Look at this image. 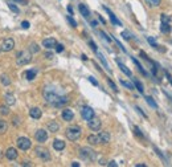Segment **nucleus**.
Masks as SVG:
<instances>
[{"mask_svg":"<svg viewBox=\"0 0 172 167\" xmlns=\"http://www.w3.org/2000/svg\"><path fill=\"white\" fill-rule=\"evenodd\" d=\"M42 96H44V98H45V101L48 104L53 105V106H57V108L62 106V105H66L69 102V97L68 96H58L56 92L52 90V89H49V88L44 89Z\"/></svg>","mask_w":172,"mask_h":167,"instance_id":"obj_1","label":"nucleus"},{"mask_svg":"<svg viewBox=\"0 0 172 167\" xmlns=\"http://www.w3.org/2000/svg\"><path fill=\"white\" fill-rule=\"evenodd\" d=\"M81 134H82V130H81V127H78V126H70L65 131L66 138H68L69 141H71V142L77 141V139L81 137Z\"/></svg>","mask_w":172,"mask_h":167,"instance_id":"obj_2","label":"nucleus"},{"mask_svg":"<svg viewBox=\"0 0 172 167\" xmlns=\"http://www.w3.org/2000/svg\"><path fill=\"white\" fill-rule=\"evenodd\" d=\"M31 61H32V54H31V52H27V51L20 52L17 54V57H16V64H17L19 66L29 64Z\"/></svg>","mask_w":172,"mask_h":167,"instance_id":"obj_3","label":"nucleus"},{"mask_svg":"<svg viewBox=\"0 0 172 167\" xmlns=\"http://www.w3.org/2000/svg\"><path fill=\"white\" fill-rule=\"evenodd\" d=\"M160 20H162V24H160V31H162L163 33H165V35H168V33L171 32V18L168 15L165 13H162L160 15Z\"/></svg>","mask_w":172,"mask_h":167,"instance_id":"obj_4","label":"nucleus"},{"mask_svg":"<svg viewBox=\"0 0 172 167\" xmlns=\"http://www.w3.org/2000/svg\"><path fill=\"white\" fill-rule=\"evenodd\" d=\"M80 155H81V158H84L86 160H94L96 159V151L91 150L90 147H82L80 150Z\"/></svg>","mask_w":172,"mask_h":167,"instance_id":"obj_5","label":"nucleus"},{"mask_svg":"<svg viewBox=\"0 0 172 167\" xmlns=\"http://www.w3.org/2000/svg\"><path fill=\"white\" fill-rule=\"evenodd\" d=\"M17 146H19L21 150L27 151V150L31 149L32 142H31L29 138H27V137H20V138H17Z\"/></svg>","mask_w":172,"mask_h":167,"instance_id":"obj_6","label":"nucleus"},{"mask_svg":"<svg viewBox=\"0 0 172 167\" xmlns=\"http://www.w3.org/2000/svg\"><path fill=\"white\" fill-rule=\"evenodd\" d=\"M35 153H36V155L38 158H41L42 160H49L51 159V154H49V151L47 149H44V147H36L35 149Z\"/></svg>","mask_w":172,"mask_h":167,"instance_id":"obj_7","label":"nucleus"},{"mask_svg":"<svg viewBox=\"0 0 172 167\" xmlns=\"http://www.w3.org/2000/svg\"><path fill=\"white\" fill-rule=\"evenodd\" d=\"M15 48V41L13 38H5V40L2 43V51L3 52H11Z\"/></svg>","mask_w":172,"mask_h":167,"instance_id":"obj_8","label":"nucleus"},{"mask_svg":"<svg viewBox=\"0 0 172 167\" xmlns=\"http://www.w3.org/2000/svg\"><path fill=\"white\" fill-rule=\"evenodd\" d=\"M87 125H89V127H90L93 131H98L99 129H101V126H102V122H101V119H98V118H96V117H93L91 119L87 121Z\"/></svg>","mask_w":172,"mask_h":167,"instance_id":"obj_9","label":"nucleus"},{"mask_svg":"<svg viewBox=\"0 0 172 167\" xmlns=\"http://www.w3.org/2000/svg\"><path fill=\"white\" fill-rule=\"evenodd\" d=\"M81 115H82V118L89 121V119H91L93 117H94V110L90 108V106H84L81 110Z\"/></svg>","mask_w":172,"mask_h":167,"instance_id":"obj_10","label":"nucleus"},{"mask_svg":"<svg viewBox=\"0 0 172 167\" xmlns=\"http://www.w3.org/2000/svg\"><path fill=\"white\" fill-rule=\"evenodd\" d=\"M35 138H36V141L37 142H45L47 139H48V133L44 130V129H38L36 133H35Z\"/></svg>","mask_w":172,"mask_h":167,"instance_id":"obj_11","label":"nucleus"},{"mask_svg":"<svg viewBox=\"0 0 172 167\" xmlns=\"http://www.w3.org/2000/svg\"><path fill=\"white\" fill-rule=\"evenodd\" d=\"M56 45H57V41H56V38H53V37L44 38V40H42V47L47 48V49H52Z\"/></svg>","mask_w":172,"mask_h":167,"instance_id":"obj_12","label":"nucleus"},{"mask_svg":"<svg viewBox=\"0 0 172 167\" xmlns=\"http://www.w3.org/2000/svg\"><path fill=\"white\" fill-rule=\"evenodd\" d=\"M29 115L32 117L33 119H40L41 115H42V111H41L40 108H32L29 110Z\"/></svg>","mask_w":172,"mask_h":167,"instance_id":"obj_13","label":"nucleus"},{"mask_svg":"<svg viewBox=\"0 0 172 167\" xmlns=\"http://www.w3.org/2000/svg\"><path fill=\"white\" fill-rule=\"evenodd\" d=\"M73 118H74V113H73V110H70V109H65V110H62V119H64V121L70 122Z\"/></svg>","mask_w":172,"mask_h":167,"instance_id":"obj_14","label":"nucleus"},{"mask_svg":"<svg viewBox=\"0 0 172 167\" xmlns=\"http://www.w3.org/2000/svg\"><path fill=\"white\" fill-rule=\"evenodd\" d=\"M5 157H7V159H9V160H15L17 158V150L13 149V147H9L7 151H5Z\"/></svg>","mask_w":172,"mask_h":167,"instance_id":"obj_15","label":"nucleus"},{"mask_svg":"<svg viewBox=\"0 0 172 167\" xmlns=\"http://www.w3.org/2000/svg\"><path fill=\"white\" fill-rule=\"evenodd\" d=\"M103 9H105V11H106V12L109 13V18H110V20H111V23H113L114 25H118V27H120V25H122L120 21H119L118 19H116V16H115V15L111 12V11H110V9L107 8V7H103Z\"/></svg>","mask_w":172,"mask_h":167,"instance_id":"obj_16","label":"nucleus"},{"mask_svg":"<svg viewBox=\"0 0 172 167\" xmlns=\"http://www.w3.org/2000/svg\"><path fill=\"white\" fill-rule=\"evenodd\" d=\"M78 9H80L81 15L84 16L85 19H89V18H90V11H89V8L86 7L85 4H78Z\"/></svg>","mask_w":172,"mask_h":167,"instance_id":"obj_17","label":"nucleus"},{"mask_svg":"<svg viewBox=\"0 0 172 167\" xmlns=\"http://www.w3.org/2000/svg\"><path fill=\"white\" fill-rule=\"evenodd\" d=\"M99 137V143H109L110 142V134L107 131H101L98 134Z\"/></svg>","mask_w":172,"mask_h":167,"instance_id":"obj_18","label":"nucleus"},{"mask_svg":"<svg viewBox=\"0 0 172 167\" xmlns=\"http://www.w3.org/2000/svg\"><path fill=\"white\" fill-rule=\"evenodd\" d=\"M53 147H54V150H57V151H62L65 149V142L61 141V139H54Z\"/></svg>","mask_w":172,"mask_h":167,"instance_id":"obj_19","label":"nucleus"},{"mask_svg":"<svg viewBox=\"0 0 172 167\" xmlns=\"http://www.w3.org/2000/svg\"><path fill=\"white\" fill-rule=\"evenodd\" d=\"M36 74H37V69H31V70H27L24 73V77L28 81H32L36 78Z\"/></svg>","mask_w":172,"mask_h":167,"instance_id":"obj_20","label":"nucleus"},{"mask_svg":"<svg viewBox=\"0 0 172 167\" xmlns=\"http://www.w3.org/2000/svg\"><path fill=\"white\" fill-rule=\"evenodd\" d=\"M4 99H5V102H7V105H9V106H12V105L16 104V99H15V96L13 94H11V93H7L4 96Z\"/></svg>","mask_w":172,"mask_h":167,"instance_id":"obj_21","label":"nucleus"},{"mask_svg":"<svg viewBox=\"0 0 172 167\" xmlns=\"http://www.w3.org/2000/svg\"><path fill=\"white\" fill-rule=\"evenodd\" d=\"M116 63H118V66H119V68H120V70H122V72H123V73H125L126 76H129V77H131V76H132V73H131V70H130L129 68H127V66H126L125 64H122V63H120V61H119V60H118V61H116Z\"/></svg>","mask_w":172,"mask_h":167,"instance_id":"obj_22","label":"nucleus"},{"mask_svg":"<svg viewBox=\"0 0 172 167\" xmlns=\"http://www.w3.org/2000/svg\"><path fill=\"white\" fill-rule=\"evenodd\" d=\"M48 129H49V131H52V133H56V131H58L60 126H58V124H57V122L52 121V122H49V124H48Z\"/></svg>","mask_w":172,"mask_h":167,"instance_id":"obj_23","label":"nucleus"},{"mask_svg":"<svg viewBox=\"0 0 172 167\" xmlns=\"http://www.w3.org/2000/svg\"><path fill=\"white\" fill-rule=\"evenodd\" d=\"M87 142L90 143V144H98V143H99V137L96 135V134L89 135V137H87Z\"/></svg>","mask_w":172,"mask_h":167,"instance_id":"obj_24","label":"nucleus"},{"mask_svg":"<svg viewBox=\"0 0 172 167\" xmlns=\"http://www.w3.org/2000/svg\"><path fill=\"white\" fill-rule=\"evenodd\" d=\"M8 7H9V9L12 11L13 13H16V15H19V13H20V9H19V7H17V5H16L13 2H12V0H11V2H8Z\"/></svg>","mask_w":172,"mask_h":167,"instance_id":"obj_25","label":"nucleus"},{"mask_svg":"<svg viewBox=\"0 0 172 167\" xmlns=\"http://www.w3.org/2000/svg\"><path fill=\"white\" fill-rule=\"evenodd\" d=\"M8 130V124L4 119H0V134H4Z\"/></svg>","mask_w":172,"mask_h":167,"instance_id":"obj_26","label":"nucleus"},{"mask_svg":"<svg viewBox=\"0 0 172 167\" xmlns=\"http://www.w3.org/2000/svg\"><path fill=\"white\" fill-rule=\"evenodd\" d=\"M132 61H134V64L138 66V69H139V72H140V73H142L143 76H147V72L144 70V68H143V66L140 65V63H139V61H138L136 58H134V57H132Z\"/></svg>","mask_w":172,"mask_h":167,"instance_id":"obj_27","label":"nucleus"},{"mask_svg":"<svg viewBox=\"0 0 172 167\" xmlns=\"http://www.w3.org/2000/svg\"><path fill=\"white\" fill-rule=\"evenodd\" d=\"M0 81H2V84H3L4 86L11 85V80H9V77L7 74H2V77H0Z\"/></svg>","mask_w":172,"mask_h":167,"instance_id":"obj_28","label":"nucleus"},{"mask_svg":"<svg viewBox=\"0 0 172 167\" xmlns=\"http://www.w3.org/2000/svg\"><path fill=\"white\" fill-rule=\"evenodd\" d=\"M96 53H97V56H98V58H99V60H101V61H102V64L105 65V68H106V69H107L109 72H110V70H111V69H110V66H109V64H107V61H106V60H105V57H103V56H102L101 53H98V52H96Z\"/></svg>","mask_w":172,"mask_h":167,"instance_id":"obj_29","label":"nucleus"},{"mask_svg":"<svg viewBox=\"0 0 172 167\" xmlns=\"http://www.w3.org/2000/svg\"><path fill=\"white\" fill-rule=\"evenodd\" d=\"M146 101H147V104L150 105V106H152L154 109H158V104L154 101V98H152V97H150V96L146 97Z\"/></svg>","mask_w":172,"mask_h":167,"instance_id":"obj_30","label":"nucleus"},{"mask_svg":"<svg viewBox=\"0 0 172 167\" xmlns=\"http://www.w3.org/2000/svg\"><path fill=\"white\" fill-rule=\"evenodd\" d=\"M38 51H40V47H38L36 43H32L31 47H29V52L31 53H37Z\"/></svg>","mask_w":172,"mask_h":167,"instance_id":"obj_31","label":"nucleus"},{"mask_svg":"<svg viewBox=\"0 0 172 167\" xmlns=\"http://www.w3.org/2000/svg\"><path fill=\"white\" fill-rule=\"evenodd\" d=\"M146 2L150 7H159L160 5V0H146Z\"/></svg>","mask_w":172,"mask_h":167,"instance_id":"obj_32","label":"nucleus"},{"mask_svg":"<svg viewBox=\"0 0 172 167\" xmlns=\"http://www.w3.org/2000/svg\"><path fill=\"white\" fill-rule=\"evenodd\" d=\"M134 85L136 86L138 90H139V93H143V92H144V88H143V85H142V82H140V81L134 80Z\"/></svg>","mask_w":172,"mask_h":167,"instance_id":"obj_33","label":"nucleus"},{"mask_svg":"<svg viewBox=\"0 0 172 167\" xmlns=\"http://www.w3.org/2000/svg\"><path fill=\"white\" fill-rule=\"evenodd\" d=\"M120 84L123 86H126L127 89H130V90H134V85H132L131 82H129V81H125V80H120Z\"/></svg>","mask_w":172,"mask_h":167,"instance_id":"obj_34","label":"nucleus"},{"mask_svg":"<svg viewBox=\"0 0 172 167\" xmlns=\"http://www.w3.org/2000/svg\"><path fill=\"white\" fill-rule=\"evenodd\" d=\"M0 114H3V115H8V114H9V109H8V106H4V105H2V106H0Z\"/></svg>","mask_w":172,"mask_h":167,"instance_id":"obj_35","label":"nucleus"},{"mask_svg":"<svg viewBox=\"0 0 172 167\" xmlns=\"http://www.w3.org/2000/svg\"><path fill=\"white\" fill-rule=\"evenodd\" d=\"M131 36H132V35H131L129 31H123V32H122V37H123L125 40H130Z\"/></svg>","mask_w":172,"mask_h":167,"instance_id":"obj_36","label":"nucleus"},{"mask_svg":"<svg viewBox=\"0 0 172 167\" xmlns=\"http://www.w3.org/2000/svg\"><path fill=\"white\" fill-rule=\"evenodd\" d=\"M66 19H68V21H69L70 25L73 27V28H76V27H77V21H76L73 18H71V16H68V18H66Z\"/></svg>","mask_w":172,"mask_h":167,"instance_id":"obj_37","label":"nucleus"},{"mask_svg":"<svg viewBox=\"0 0 172 167\" xmlns=\"http://www.w3.org/2000/svg\"><path fill=\"white\" fill-rule=\"evenodd\" d=\"M147 41H148L150 44H151V47H154V48H158V47H159L158 44H156V41H155L152 37H147Z\"/></svg>","mask_w":172,"mask_h":167,"instance_id":"obj_38","label":"nucleus"},{"mask_svg":"<svg viewBox=\"0 0 172 167\" xmlns=\"http://www.w3.org/2000/svg\"><path fill=\"white\" fill-rule=\"evenodd\" d=\"M107 82H109V85L110 86H111V89H113V90L114 92H118V89H116V86H115V84L111 81V80H110V78H107Z\"/></svg>","mask_w":172,"mask_h":167,"instance_id":"obj_39","label":"nucleus"},{"mask_svg":"<svg viewBox=\"0 0 172 167\" xmlns=\"http://www.w3.org/2000/svg\"><path fill=\"white\" fill-rule=\"evenodd\" d=\"M12 2L16 3V4H23V5L28 4V0H12Z\"/></svg>","mask_w":172,"mask_h":167,"instance_id":"obj_40","label":"nucleus"},{"mask_svg":"<svg viewBox=\"0 0 172 167\" xmlns=\"http://www.w3.org/2000/svg\"><path fill=\"white\" fill-rule=\"evenodd\" d=\"M54 48H56V51H57V53H61V52H62V51H64V45H62V44H57V45H56V47H54Z\"/></svg>","mask_w":172,"mask_h":167,"instance_id":"obj_41","label":"nucleus"},{"mask_svg":"<svg viewBox=\"0 0 172 167\" xmlns=\"http://www.w3.org/2000/svg\"><path fill=\"white\" fill-rule=\"evenodd\" d=\"M99 35H101V36H102V37H103V38H105V40H106V41H109V43L111 41V38H110V37H109V36H107V35H106V33H105V32H102V31H101V32H99Z\"/></svg>","mask_w":172,"mask_h":167,"instance_id":"obj_42","label":"nucleus"},{"mask_svg":"<svg viewBox=\"0 0 172 167\" xmlns=\"http://www.w3.org/2000/svg\"><path fill=\"white\" fill-rule=\"evenodd\" d=\"M89 81H90L94 86H98V81H97L96 78H94V77H89Z\"/></svg>","mask_w":172,"mask_h":167,"instance_id":"obj_43","label":"nucleus"},{"mask_svg":"<svg viewBox=\"0 0 172 167\" xmlns=\"http://www.w3.org/2000/svg\"><path fill=\"white\" fill-rule=\"evenodd\" d=\"M21 28H23V29H28L29 23H28V21H23V23H21Z\"/></svg>","mask_w":172,"mask_h":167,"instance_id":"obj_44","label":"nucleus"},{"mask_svg":"<svg viewBox=\"0 0 172 167\" xmlns=\"http://www.w3.org/2000/svg\"><path fill=\"white\" fill-rule=\"evenodd\" d=\"M134 130H135V134H136V135H139L140 138H143V134H142V133H140V130H139V127H136V126H135V127H134Z\"/></svg>","mask_w":172,"mask_h":167,"instance_id":"obj_45","label":"nucleus"},{"mask_svg":"<svg viewBox=\"0 0 172 167\" xmlns=\"http://www.w3.org/2000/svg\"><path fill=\"white\" fill-rule=\"evenodd\" d=\"M89 45L91 47V49H93L94 52H98V51H97V45H96V44H94L93 41H90V43H89Z\"/></svg>","mask_w":172,"mask_h":167,"instance_id":"obj_46","label":"nucleus"},{"mask_svg":"<svg viewBox=\"0 0 172 167\" xmlns=\"http://www.w3.org/2000/svg\"><path fill=\"white\" fill-rule=\"evenodd\" d=\"M107 166H110V167H116V166H118V163H116L115 160H111V162L107 163Z\"/></svg>","mask_w":172,"mask_h":167,"instance_id":"obj_47","label":"nucleus"},{"mask_svg":"<svg viewBox=\"0 0 172 167\" xmlns=\"http://www.w3.org/2000/svg\"><path fill=\"white\" fill-rule=\"evenodd\" d=\"M13 125L16 126V125H20V122H19V118H17V117H15V118H13Z\"/></svg>","mask_w":172,"mask_h":167,"instance_id":"obj_48","label":"nucleus"},{"mask_svg":"<svg viewBox=\"0 0 172 167\" xmlns=\"http://www.w3.org/2000/svg\"><path fill=\"white\" fill-rule=\"evenodd\" d=\"M136 110H138V111H139V113H140V114H142L143 117H146V118H147V115H146V114H144V113H143V110H142L140 108H138V106H136Z\"/></svg>","mask_w":172,"mask_h":167,"instance_id":"obj_49","label":"nucleus"},{"mask_svg":"<svg viewBox=\"0 0 172 167\" xmlns=\"http://www.w3.org/2000/svg\"><path fill=\"white\" fill-rule=\"evenodd\" d=\"M45 57H47V58H52V57H53V53H51V52L45 53Z\"/></svg>","mask_w":172,"mask_h":167,"instance_id":"obj_50","label":"nucleus"},{"mask_svg":"<svg viewBox=\"0 0 172 167\" xmlns=\"http://www.w3.org/2000/svg\"><path fill=\"white\" fill-rule=\"evenodd\" d=\"M68 12L70 15H73V8H71V5H68Z\"/></svg>","mask_w":172,"mask_h":167,"instance_id":"obj_51","label":"nucleus"},{"mask_svg":"<svg viewBox=\"0 0 172 167\" xmlns=\"http://www.w3.org/2000/svg\"><path fill=\"white\" fill-rule=\"evenodd\" d=\"M71 166H73V167H78L80 163H78V162H73V163H71Z\"/></svg>","mask_w":172,"mask_h":167,"instance_id":"obj_52","label":"nucleus"},{"mask_svg":"<svg viewBox=\"0 0 172 167\" xmlns=\"http://www.w3.org/2000/svg\"><path fill=\"white\" fill-rule=\"evenodd\" d=\"M97 24H98V23H97L96 20H93V21H91V27H97Z\"/></svg>","mask_w":172,"mask_h":167,"instance_id":"obj_53","label":"nucleus"},{"mask_svg":"<svg viewBox=\"0 0 172 167\" xmlns=\"http://www.w3.org/2000/svg\"><path fill=\"white\" fill-rule=\"evenodd\" d=\"M23 166H32L31 162H23Z\"/></svg>","mask_w":172,"mask_h":167,"instance_id":"obj_54","label":"nucleus"},{"mask_svg":"<svg viewBox=\"0 0 172 167\" xmlns=\"http://www.w3.org/2000/svg\"><path fill=\"white\" fill-rule=\"evenodd\" d=\"M135 167H146V164H143V163H139V164H136Z\"/></svg>","mask_w":172,"mask_h":167,"instance_id":"obj_55","label":"nucleus"},{"mask_svg":"<svg viewBox=\"0 0 172 167\" xmlns=\"http://www.w3.org/2000/svg\"><path fill=\"white\" fill-rule=\"evenodd\" d=\"M99 20H101V21H102V23H103V24H105V23H106V21H105V19L102 18V16H99Z\"/></svg>","mask_w":172,"mask_h":167,"instance_id":"obj_56","label":"nucleus"}]
</instances>
